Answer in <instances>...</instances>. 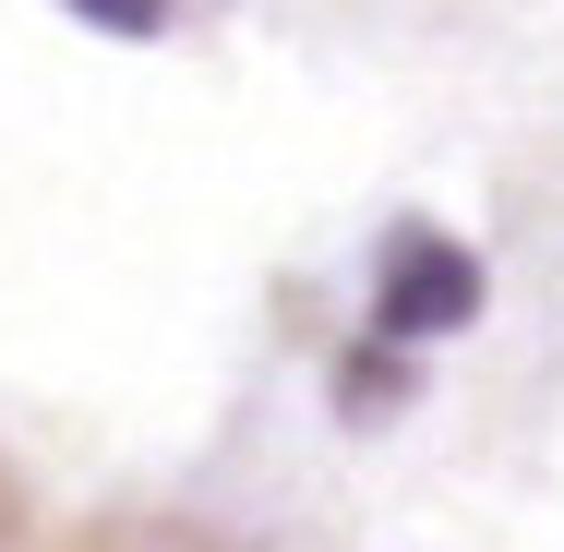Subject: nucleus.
Instances as JSON below:
<instances>
[{"instance_id":"1","label":"nucleus","mask_w":564,"mask_h":552,"mask_svg":"<svg viewBox=\"0 0 564 552\" xmlns=\"http://www.w3.org/2000/svg\"><path fill=\"white\" fill-rule=\"evenodd\" d=\"M372 313H384V336H445V325H468V313H480V264H468L456 240H433V228H397Z\"/></svg>"},{"instance_id":"2","label":"nucleus","mask_w":564,"mask_h":552,"mask_svg":"<svg viewBox=\"0 0 564 552\" xmlns=\"http://www.w3.org/2000/svg\"><path fill=\"white\" fill-rule=\"evenodd\" d=\"M73 12H97V24H120V36H144V24H169V0H73Z\"/></svg>"}]
</instances>
